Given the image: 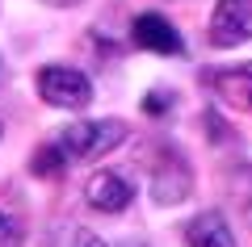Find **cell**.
Listing matches in <instances>:
<instances>
[{"label": "cell", "mask_w": 252, "mask_h": 247, "mask_svg": "<svg viewBox=\"0 0 252 247\" xmlns=\"http://www.w3.org/2000/svg\"><path fill=\"white\" fill-rule=\"evenodd\" d=\"M34 88L46 105L55 109H84L93 101V80L76 67H63V63H51L34 76Z\"/></svg>", "instance_id": "7a4b0ae2"}, {"label": "cell", "mask_w": 252, "mask_h": 247, "mask_svg": "<svg viewBox=\"0 0 252 247\" xmlns=\"http://www.w3.org/2000/svg\"><path fill=\"white\" fill-rule=\"evenodd\" d=\"M185 243L189 247H235V235H231V226H227V218L219 210H202L185 226Z\"/></svg>", "instance_id": "ba28073f"}, {"label": "cell", "mask_w": 252, "mask_h": 247, "mask_svg": "<svg viewBox=\"0 0 252 247\" xmlns=\"http://www.w3.org/2000/svg\"><path fill=\"white\" fill-rule=\"evenodd\" d=\"M67 164H72V159H67V151H63L59 142H46V147L34 151V172L38 176H59Z\"/></svg>", "instance_id": "9c48e42d"}, {"label": "cell", "mask_w": 252, "mask_h": 247, "mask_svg": "<svg viewBox=\"0 0 252 247\" xmlns=\"http://www.w3.org/2000/svg\"><path fill=\"white\" fill-rule=\"evenodd\" d=\"M72 247H105V243H101V239L93 235V230H80V235H76V243H72Z\"/></svg>", "instance_id": "4fadbf2b"}, {"label": "cell", "mask_w": 252, "mask_h": 247, "mask_svg": "<svg viewBox=\"0 0 252 247\" xmlns=\"http://www.w3.org/2000/svg\"><path fill=\"white\" fill-rule=\"evenodd\" d=\"M189 189H193V172H189L185 155L168 147L152 172V201L156 205H181L189 197Z\"/></svg>", "instance_id": "3957f363"}, {"label": "cell", "mask_w": 252, "mask_h": 247, "mask_svg": "<svg viewBox=\"0 0 252 247\" xmlns=\"http://www.w3.org/2000/svg\"><path fill=\"white\" fill-rule=\"evenodd\" d=\"M122 247H147V243H139V239H126V243Z\"/></svg>", "instance_id": "9a60e30c"}, {"label": "cell", "mask_w": 252, "mask_h": 247, "mask_svg": "<svg viewBox=\"0 0 252 247\" xmlns=\"http://www.w3.org/2000/svg\"><path fill=\"white\" fill-rule=\"evenodd\" d=\"M84 201L101 214H122L126 205L135 201V180L126 176V172H114V168H101L89 176L84 185Z\"/></svg>", "instance_id": "277c9868"}, {"label": "cell", "mask_w": 252, "mask_h": 247, "mask_svg": "<svg viewBox=\"0 0 252 247\" xmlns=\"http://www.w3.org/2000/svg\"><path fill=\"white\" fill-rule=\"evenodd\" d=\"M51 9H72V4H80V0H46Z\"/></svg>", "instance_id": "5bb4252c"}, {"label": "cell", "mask_w": 252, "mask_h": 247, "mask_svg": "<svg viewBox=\"0 0 252 247\" xmlns=\"http://www.w3.org/2000/svg\"><path fill=\"white\" fill-rule=\"evenodd\" d=\"M252 38V0H219L210 13V42L240 46Z\"/></svg>", "instance_id": "5b68a950"}, {"label": "cell", "mask_w": 252, "mask_h": 247, "mask_svg": "<svg viewBox=\"0 0 252 247\" xmlns=\"http://www.w3.org/2000/svg\"><path fill=\"white\" fill-rule=\"evenodd\" d=\"M231 193L240 197L244 205H252V168H235L231 172Z\"/></svg>", "instance_id": "8fae6325"}, {"label": "cell", "mask_w": 252, "mask_h": 247, "mask_svg": "<svg viewBox=\"0 0 252 247\" xmlns=\"http://www.w3.org/2000/svg\"><path fill=\"white\" fill-rule=\"evenodd\" d=\"M206 84L227 101V105H235V109H252V63L206 71Z\"/></svg>", "instance_id": "52a82bcc"}, {"label": "cell", "mask_w": 252, "mask_h": 247, "mask_svg": "<svg viewBox=\"0 0 252 247\" xmlns=\"http://www.w3.org/2000/svg\"><path fill=\"white\" fill-rule=\"evenodd\" d=\"M130 38H135V46H143V51H152V55H185L181 34L172 29V21L160 17V13H139L135 26H130Z\"/></svg>", "instance_id": "8992f818"}, {"label": "cell", "mask_w": 252, "mask_h": 247, "mask_svg": "<svg viewBox=\"0 0 252 247\" xmlns=\"http://www.w3.org/2000/svg\"><path fill=\"white\" fill-rule=\"evenodd\" d=\"M168 109H172V92H147V97H143V113L164 117Z\"/></svg>", "instance_id": "7c38bea8"}, {"label": "cell", "mask_w": 252, "mask_h": 247, "mask_svg": "<svg viewBox=\"0 0 252 247\" xmlns=\"http://www.w3.org/2000/svg\"><path fill=\"white\" fill-rule=\"evenodd\" d=\"M126 122H118V117H101V122H72L59 130V147L67 151V159H101L109 155L114 147H122L126 142Z\"/></svg>", "instance_id": "6da1fadb"}, {"label": "cell", "mask_w": 252, "mask_h": 247, "mask_svg": "<svg viewBox=\"0 0 252 247\" xmlns=\"http://www.w3.org/2000/svg\"><path fill=\"white\" fill-rule=\"evenodd\" d=\"M21 243V222L9 210H0V247H17Z\"/></svg>", "instance_id": "30bf717a"}]
</instances>
